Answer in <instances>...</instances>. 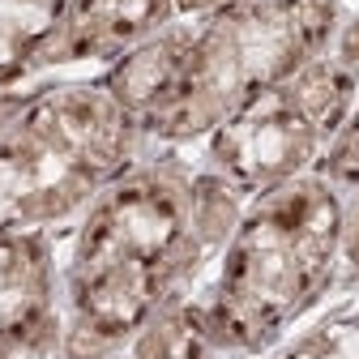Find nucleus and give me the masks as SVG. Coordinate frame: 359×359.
Wrapping results in <instances>:
<instances>
[{"mask_svg": "<svg viewBox=\"0 0 359 359\" xmlns=\"http://www.w3.org/2000/svg\"><path fill=\"white\" fill-rule=\"evenodd\" d=\"M227 5H236V0H171V9H175V18H180V22H193V18H210V13L227 9Z\"/></svg>", "mask_w": 359, "mask_h": 359, "instance_id": "obj_14", "label": "nucleus"}, {"mask_svg": "<svg viewBox=\"0 0 359 359\" xmlns=\"http://www.w3.org/2000/svg\"><path fill=\"white\" fill-rule=\"evenodd\" d=\"M0 359H65L60 231L0 222Z\"/></svg>", "mask_w": 359, "mask_h": 359, "instance_id": "obj_6", "label": "nucleus"}, {"mask_svg": "<svg viewBox=\"0 0 359 359\" xmlns=\"http://www.w3.org/2000/svg\"><path fill=\"white\" fill-rule=\"evenodd\" d=\"M133 359H231L218 346L214 330L205 325L197 299H180L171 308H163L158 317L124 346Z\"/></svg>", "mask_w": 359, "mask_h": 359, "instance_id": "obj_10", "label": "nucleus"}, {"mask_svg": "<svg viewBox=\"0 0 359 359\" xmlns=\"http://www.w3.org/2000/svg\"><path fill=\"white\" fill-rule=\"evenodd\" d=\"M107 359H133V355H128V351H120V355H107Z\"/></svg>", "mask_w": 359, "mask_h": 359, "instance_id": "obj_15", "label": "nucleus"}, {"mask_svg": "<svg viewBox=\"0 0 359 359\" xmlns=\"http://www.w3.org/2000/svg\"><path fill=\"white\" fill-rule=\"evenodd\" d=\"M171 22H180L171 0H69V13L52 48L43 52L34 81L99 73Z\"/></svg>", "mask_w": 359, "mask_h": 359, "instance_id": "obj_7", "label": "nucleus"}, {"mask_svg": "<svg viewBox=\"0 0 359 359\" xmlns=\"http://www.w3.org/2000/svg\"><path fill=\"white\" fill-rule=\"evenodd\" d=\"M359 95V77L330 52L287 81L244 103L205 142L189 146L201 167L222 175L236 193L257 197L304 171H321Z\"/></svg>", "mask_w": 359, "mask_h": 359, "instance_id": "obj_5", "label": "nucleus"}, {"mask_svg": "<svg viewBox=\"0 0 359 359\" xmlns=\"http://www.w3.org/2000/svg\"><path fill=\"white\" fill-rule=\"evenodd\" d=\"M69 0H0V90L30 86Z\"/></svg>", "mask_w": 359, "mask_h": 359, "instance_id": "obj_8", "label": "nucleus"}, {"mask_svg": "<svg viewBox=\"0 0 359 359\" xmlns=\"http://www.w3.org/2000/svg\"><path fill=\"white\" fill-rule=\"evenodd\" d=\"M321 171H325L330 180H338L342 189L359 184V95H355V107H351V116H346L342 133L334 137V146H330V154H325Z\"/></svg>", "mask_w": 359, "mask_h": 359, "instance_id": "obj_11", "label": "nucleus"}, {"mask_svg": "<svg viewBox=\"0 0 359 359\" xmlns=\"http://www.w3.org/2000/svg\"><path fill=\"white\" fill-rule=\"evenodd\" d=\"M359 0H236L193 18L189 56L163 111L150 120V146L189 150L231 120L244 103L321 60Z\"/></svg>", "mask_w": 359, "mask_h": 359, "instance_id": "obj_4", "label": "nucleus"}, {"mask_svg": "<svg viewBox=\"0 0 359 359\" xmlns=\"http://www.w3.org/2000/svg\"><path fill=\"white\" fill-rule=\"evenodd\" d=\"M244 205L193 150L150 146L60 231L65 359L120 355L163 308L189 299Z\"/></svg>", "mask_w": 359, "mask_h": 359, "instance_id": "obj_1", "label": "nucleus"}, {"mask_svg": "<svg viewBox=\"0 0 359 359\" xmlns=\"http://www.w3.org/2000/svg\"><path fill=\"white\" fill-rule=\"evenodd\" d=\"M338 291H359V184L346 189L342 205V278Z\"/></svg>", "mask_w": 359, "mask_h": 359, "instance_id": "obj_12", "label": "nucleus"}, {"mask_svg": "<svg viewBox=\"0 0 359 359\" xmlns=\"http://www.w3.org/2000/svg\"><path fill=\"white\" fill-rule=\"evenodd\" d=\"M346 189L325 171L248 197L193 299L218 346L252 359L338 295Z\"/></svg>", "mask_w": 359, "mask_h": 359, "instance_id": "obj_2", "label": "nucleus"}, {"mask_svg": "<svg viewBox=\"0 0 359 359\" xmlns=\"http://www.w3.org/2000/svg\"><path fill=\"white\" fill-rule=\"evenodd\" d=\"M146 150V128L99 73L30 81L0 142V222L65 231Z\"/></svg>", "mask_w": 359, "mask_h": 359, "instance_id": "obj_3", "label": "nucleus"}, {"mask_svg": "<svg viewBox=\"0 0 359 359\" xmlns=\"http://www.w3.org/2000/svg\"><path fill=\"white\" fill-rule=\"evenodd\" d=\"M252 359H359V291H338Z\"/></svg>", "mask_w": 359, "mask_h": 359, "instance_id": "obj_9", "label": "nucleus"}, {"mask_svg": "<svg viewBox=\"0 0 359 359\" xmlns=\"http://www.w3.org/2000/svg\"><path fill=\"white\" fill-rule=\"evenodd\" d=\"M330 56L338 60V65H346L355 77H359V5L351 9V18H346V26L338 30V39H334V48H330Z\"/></svg>", "mask_w": 359, "mask_h": 359, "instance_id": "obj_13", "label": "nucleus"}]
</instances>
